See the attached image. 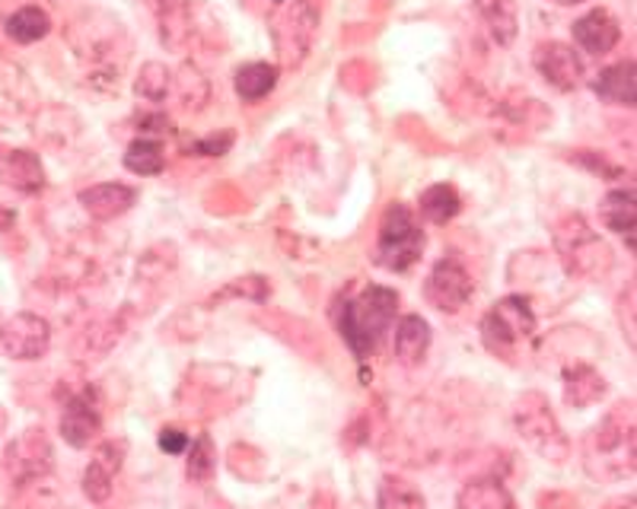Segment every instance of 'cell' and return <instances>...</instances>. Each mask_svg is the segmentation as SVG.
I'll list each match as a JSON object with an SVG mask.
<instances>
[{
  "instance_id": "cell-31",
  "label": "cell",
  "mask_w": 637,
  "mask_h": 509,
  "mask_svg": "<svg viewBox=\"0 0 637 509\" xmlns=\"http://www.w3.org/2000/svg\"><path fill=\"white\" fill-rule=\"evenodd\" d=\"M551 3H561V7H573V3H583V0H551Z\"/></svg>"
},
{
  "instance_id": "cell-11",
  "label": "cell",
  "mask_w": 637,
  "mask_h": 509,
  "mask_svg": "<svg viewBox=\"0 0 637 509\" xmlns=\"http://www.w3.org/2000/svg\"><path fill=\"white\" fill-rule=\"evenodd\" d=\"M125 440H109V443H102L96 449L93 462L83 472V494L93 504H105L112 497L115 475L122 472V462H125Z\"/></svg>"
},
{
  "instance_id": "cell-3",
  "label": "cell",
  "mask_w": 637,
  "mask_h": 509,
  "mask_svg": "<svg viewBox=\"0 0 637 509\" xmlns=\"http://www.w3.org/2000/svg\"><path fill=\"white\" fill-rule=\"evenodd\" d=\"M424 252V229L405 204H389L382 214L380 239H377V264L385 271H409Z\"/></svg>"
},
{
  "instance_id": "cell-12",
  "label": "cell",
  "mask_w": 637,
  "mask_h": 509,
  "mask_svg": "<svg viewBox=\"0 0 637 509\" xmlns=\"http://www.w3.org/2000/svg\"><path fill=\"white\" fill-rule=\"evenodd\" d=\"M573 42L586 55L603 58L622 42V26H618V20L608 10H593V13H586V16H580L573 23Z\"/></svg>"
},
{
  "instance_id": "cell-7",
  "label": "cell",
  "mask_w": 637,
  "mask_h": 509,
  "mask_svg": "<svg viewBox=\"0 0 637 509\" xmlns=\"http://www.w3.org/2000/svg\"><path fill=\"white\" fill-rule=\"evenodd\" d=\"M476 293V284L466 271V264L449 255L444 261L434 264V271L427 274V284H424V296L434 309L440 313H459Z\"/></svg>"
},
{
  "instance_id": "cell-27",
  "label": "cell",
  "mask_w": 637,
  "mask_h": 509,
  "mask_svg": "<svg viewBox=\"0 0 637 509\" xmlns=\"http://www.w3.org/2000/svg\"><path fill=\"white\" fill-rule=\"evenodd\" d=\"M169 90V70L163 64H147L144 67V77L137 80V93L147 95L150 102H159Z\"/></svg>"
},
{
  "instance_id": "cell-21",
  "label": "cell",
  "mask_w": 637,
  "mask_h": 509,
  "mask_svg": "<svg viewBox=\"0 0 637 509\" xmlns=\"http://www.w3.org/2000/svg\"><path fill=\"white\" fill-rule=\"evenodd\" d=\"M459 509H516L501 480H472L459 494Z\"/></svg>"
},
{
  "instance_id": "cell-28",
  "label": "cell",
  "mask_w": 637,
  "mask_h": 509,
  "mask_svg": "<svg viewBox=\"0 0 637 509\" xmlns=\"http://www.w3.org/2000/svg\"><path fill=\"white\" fill-rule=\"evenodd\" d=\"M159 449L166 455H182L189 449V433H182L179 427H163L159 430Z\"/></svg>"
},
{
  "instance_id": "cell-5",
  "label": "cell",
  "mask_w": 637,
  "mask_h": 509,
  "mask_svg": "<svg viewBox=\"0 0 637 509\" xmlns=\"http://www.w3.org/2000/svg\"><path fill=\"white\" fill-rule=\"evenodd\" d=\"M513 423H516L519 437L533 445L539 455H545V459L565 462V459L571 455V443H568V437L561 433L555 414H551L548 401H545V395H539V392H526V395L516 401Z\"/></svg>"
},
{
  "instance_id": "cell-32",
  "label": "cell",
  "mask_w": 637,
  "mask_h": 509,
  "mask_svg": "<svg viewBox=\"0 0 637 509\" xmlns=\"http://www.w3.org/2000/svg\"><path fill=\"white\" fill-rule=\"evenodd\" d=\"M275 3H287V0H275Z\"/></svg>"
},
{
  "instance_id": "cell-18",
  "label": "cell",
  "mask_w": 637,
  "mask_h": 509,
  "mask_svg": "<svg viewBox=\"0 0 637 509\" xmlns=\"http://www.w3.org/2000/svg\"><path fill=\"white\" fill-rule=\"evenodd\" d=\"M605 380L590 366V363H577L571 370H565V398L571 408H590L596 401H603Z\"/></svg>"
},
{
  "instance_id": "cell-14",
  "label": "cell",
  "mask_w": 637,
  "mask_h": 509,
  "mask_svg": "<svg viewBox=\"0 0 637 509\" xmlns=\"http://www.w3.org/2000/svg\"><path fill=\"white\" fill-rule=\"evenodd\" d=\"M0 179L16 191H26V194L45 189V169L30 150H3L0 147Z\"/></svg>"
},
{
  "instance_id": "cell-15",
  "label": "cell",
  "mask_w": 637,
  "mask_h": 509,
  "mask_svg": "<svg viewBox=\"0 0 637 509\" xmlns=\"http://www.w3.org/2000/svg\"><path fill=\"white\" fill-rule=\"evenodd\" d=\"M593 93L600 95L608 105H635L637 95V80H635V61H618L612 67H605L596 73L593 80Z\"/></svg>"
},
{
  "instance_id": "cell-4",
  "label": "cell",
  "mask_w": 637,
  "mask_h": 509,
  "mask_svg": "<svg viewBox=\"0 0 637 509\" xmlns=\"http://www.w3.org/2000/svg\"><path fill=\"white\" fill-rule=\"evenodd\" d=\"M533 335H536V313L526 296H504L481 318V341L498 357H510Z\"/></svg>"
},
{
  "instance_id": "cell-25",
  "label": "cell",
  "mask_w": 637,
  "mask_h": 509,
  "mask_svg": "<svg viewBox=\"0 0 637 509\" xmlns=\"http://www.w3.org/2000/svg\"><path fill=\"white\" fill-rule=\"evenodd\" d=\"M380 509H424V497L402 477H385L380 484Z\"/></svg>"
},
{
  "instance_id": "cell-19",
  "label": "cell",
  "mask_w": 637,
  "mask_h": 509,
  "mask_svg": "<svg viewBox=\"0 0 637 509\" xmlns=\"http://www.w3.org/2000/svg\"><path fill=\"white\" fill-rule=\"evenodd\" d=\"M233 87H236V95L243 102H258L278 87V67L265 61L243 64L233 77Z\"/></svg>"
},
{
  "instance_id": "cell-29",
  "label": "cell",
  "mask_w": 637,
  "mask_h": 509,
  "mask_svg": "<svg viewBox=\"0 0 637 509\" xmlns=\"http://www.w3.org/2000/svg\"><path fill=\"white\" fill-rule=\"evenodd\" d=\"M230 144H233V134L226 131V134H221V137L214 134V137H204V140H198L191 150H194V154H201V157H223V154L230 150Z\"/></svg>"
},
{
  "instance_id": "cell-13",
  "label": "cell",
  "mask_w": 637,
  "mask_h": 509,
  "mask_svg": "<svg viewBox=\"0 0 637 509\" xmlns=\"http://www.w3.org/2000/svg\"><path fill=\"white\" fill-rule=\"evenodd\" d=\"M134 201H137V191L127 189V185H122V182H102V185H93V189L80 191V204H83V211H87V214L99 223L115 220V217L127 214V211L134 207Z\"/></svg>"
},
{
  "instance_id": "cell-1",
  "label": "cell",
  "mask_w": 637,
  "mask_h": 509,
  "mask_svg": "<svg viewBox=\"0 0 637 509\" xmlns=\"http://www.w3.org/2000/svg\"><path fill=\"white\" fill-rule=\"evenodd\" d=\"M399 313V293L389 286H364L342 309V338L357 360H367Z\"/></svg>"
},
{
  "instance_id": "cell-20",
  "label": "cell",
  "mask_w": 637,
  "mask_h": 509,
  "mask_svg": "<svg viewBox=\"0 0 637 509\" xmlns=\"http://www.w3.org/2000/svg\"><path fill=\"white\" fill-rule=\"evenodd\" d=\"M417 204H421V217L437 223V226L449 223L462 211V197H459V191L452 189V185H431L421 194Z\"/></svg>"
},
{
  "instance_id": "cell-30",
  "label": "cell",
  "mask_w": 637,
  "mask_h": 509,
  "mask_svg": "<svg viewBox=\"0 0 637 509\" xmlns=\"http://www.w3.org/2000/svg\"><path fill=\"white\" fill-rule=\"evenodd\" d=\"M157 3L163 13H179V10H186V0H157Z\"/></svg>"
},
{
  "instance_id": "cell-17",
  "label": "cell",
  "mask_w": 637,
  "mask_h": 509,
  "mask_svg": "<svg viewBox=\"0 0 637 509\" xmlns=\"http://www.w3.org/2000/svg\"><path fill=\"white\" fill-rule=\"evenodd\" d=\"M431 350V325L421 316H402L395 325V357L405 366H417Z\"/></svg>"
},
{
  "instance_id": "cell-16",
  "label": "cell",
  "mask_w": 637,
  "mask_h": 509,
  "mask_svg": "<svg viewBox=\"0 0 637 509\" xmlns=\"http://www.w3.org/2000/svg\"><path fill=\"white\" fill-rule=\"evenodd\" d=\"M600 217L612 229V233H625L628 236V249L635 252V220H637V204L635 189H615L608 191L600 204Z\"/></svg>"
},
{
  "instance_id": "cell-9",
  "label": "cell",
  "mask_w": 637,
  "mask_h": 509,
  "mask_svg": "<svg viewBox=\"0 0 637 509\" xmlns=\"http://www.w3.org/2000/svg\"><path fill=\"white\" fill-rule=\"evenodd\" d=\"M99 430H102V414H99L93 392L87 388V392L70 395L62 414L64 443H70L74 449H87L99 437Z\"/></svg>"
},
{
  "instance_id": "cell-22",
  "label": "cell",
  "mask_w": 637,
  "mask_h": 509,
  "mask_svg": "<svg viewBox=\"0 0 637 509\" xmlns=\"http://www.w3.org/2000/svg\"><path fill=\"white\" fill-rule=\"evenodd\" d=\"M478 13L484 16L498 45H510L516 38V3L513 0H476Z\"/></svg>"
},
{
  "instance_id": "cell-10",
  "label": "cell",
  "mask_w": 637,
  "mask_h": 509,
  "mask_svg": "<svg viewBox=\"0 0 637 509\" xmlns=\"http://www.w3.org/2000/svg\"><path fill=\"white\" fill-rule=\"evenodd\" d=\"M533 61L539 67V73L561 93H571L583 83V64L577 58L571 45H561V42H545L536 48Z\"/></svg>"
},
{
  "instance_id": "cell-23",
  "label": "cell",
  "mask_w": 637,
  "mask_h": 509,
  "mask_svg": "<svg viewBox=\"0 0 637 509\" xmlns=\"http://www.w3.org/2000/svg\"><path fill=\"white\" fill-rule=\"evenodd\" d=\"M48 32H52V20H48V13L38 10V7H23V10H16V13L7 20V35H10L13 42H20V45H32V42H38V38H45Z\"/></svg>"
},
{
  "instance_id": "cell-24",
  "label": "cell",
  "mask_w": 637,
  "mask_h": 509,
  "mask_svg": "<svg viewBox=\"0 0 637 509\" xmlns=\"http://www.w3.org/2000/svg\"><path fill=\"white\" fill-rule=\"evenodd\" d=\"M125 166L134 172V176H159L163 166H166V157H163V144L154 140V137H141L127 147Z\"/></svg>"
},
{
  "instance_id": "cell-8",
  "label": "cell",
  "mask_w": 637,
  "mask_h": 509,
  "mask_svg": "<svg viewBox=\"0 0 637 509\" xmlns=\"http://www.w3.org/2000/svg\"><path fill=\"white\" fill-rule=\"evenodd\" d=\"M0 344L13 360H38L52 348V325L35 313H16L0 325Z\"/></svg>"
},
{
  "instance_id": "cell-26",
  "label": "cell",
  "mask_w": 637,
  "mask_h": 509,
  "mask_svg": "<svg viewBox=\"0 0 637 509\" xmlns=\"http://www.w3.org/2000/svg\"><path fill=\"white\" fill-rule=\"evenodd\" d=\"M214 468H217V452H214L211 437H198L189 449V465H186L189 480H194V484H208V480L214 477Z\"/></svg>"
},
{
  "instance_id": "cell-2",
  "label": "cell",
  "mask_w": 637,
  "mask_h": 509,
  "mask_svg": "<svg viewBox=\"0 0 637 509\" xmlns=\"http://www.w3.org/2000/svg\"><path fill=\"white\" fill-rule=\"evenodd\" d=\"M555 249L561 255L568 274L583 281H600L612 271V252L603 239L586 226L583 217H565L555 229Z\"/></svg>"
},
{
  "instance_id": "cell-6",
  "label": "cell",
  "mask_w": 637,
  "mask_h": 509,
  "mask_svg": "<svg viewBox=\"0 0 637 509\" xmlns=\"http://www.w3.org/2000/svg\"><path fill=\"white\" fill-rule=\"evenodd\" d=\"M593 445L600 455V465H615L612 475H632L635 472V414L632 405H618L605 414L603 423L593 430Z\"/></svg>"
}]
</instances>
